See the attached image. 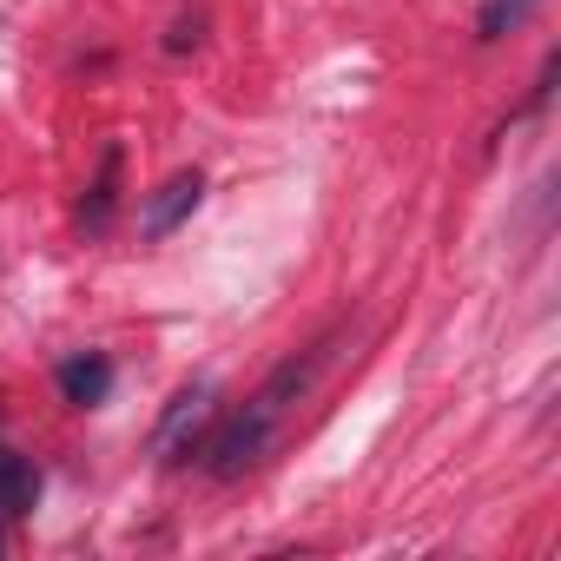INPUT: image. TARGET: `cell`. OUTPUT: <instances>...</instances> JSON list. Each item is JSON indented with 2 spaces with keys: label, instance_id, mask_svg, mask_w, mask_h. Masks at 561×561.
<instances>
[{
  "label": "cell",
  "instance_id": "cell-5",
  "mask_svg": "<svg viewBox=\"0 0 561 561\" xmlns=\"http://www.w3.org/2000/svg\"><path fill=\"white\" fill-rule=\"evenodd\" d=\"M60 397H67L73 410H100V403L113 397V364H106L100 351L67 357V364H60Z\"/></svg>",
  "mask_w": 561,
  "mask_h": 561
},
{
  "label": "cell",
  "instance_id": "cell-2",
  "mask_svg": "<svg viewBox=\"0 0 561 561\" xmlns=\"http://www.w3.org/2000/svg\"><path fill=\"white\" fill-rule=\"evenodd\" d=\"M218 423V390L211 383H192V390H179L172 403H165V416H159V430H152V456L172 469V462H185L198 443H205V430Z\"/></svg>",
  "mask_w": 561,
  "mask_h": 561
},
{
  "label": "cell",
  "instance_id": "cell-1",
  "mask_svg": "<svg viewBox=\"0 0 561 561\" xmlns=\"http://www.w3.org/2000/svg\"><path fill=\"white\" fill-rule=\"evenodd\" d=\"M331 364V337L324 344H311L305 357H285L271 377H264V390L257 397H244V410H231L225 423H211L205 430V443H198V456H205V469L218 476V482H238V476H251L257 462H264V449L277 443V423H285V410L291 403H305V390L318 383V370Z\"/></svg>",
  "mask_w": 561,
  "mask_h": 561
},
{
  "label": "cell",
  "instance_id": "cell-8",
  "mask_svg": "<svg viewBox=\"0 0 561 561\" xmlns=\"http://www.w3.org/2000/svg\"><path fill=\"white\" fill-rule=\"evenodd\" d=\"M185 47H198V21H179L172 41H165V54H185Z\"/></svg>",
  "mask_w": 561,
  "mask_h": 561
},
{
  "label": "cell",
  "instance_id": "cell-7",
  "mask_svg": "<svg viewBox=\"0 0 561 561\" xmlns=\"http://www.w3.org/2000/svg\"><path fill=\"white\" fill-rule=\"evenodd\" d=\"M528 8H535V0H489V8H482V41H502L508 27H522Z\"/></svg>",
  "mask_w": 561,
  "mask_h": 561
},
{
  "label": "cell",
  "instance_id": "cell-4",
  "mask_svg": "<svg viewBox=\"0 0 561 561\" xmlns=\"http://www.w3.org/2000/svg\"><path fill=\"white\" fill-rule=\"evenodd\" d=\"M119 165H126V152H119V146H106V152H100V172H93V185H87V205H80V231H87V238H106V231H113Z\"/></svg>",
  "mask_w": 561,
  "mask_h": 561
},
{
  "label": "cell",
  "instance_id": "cell-6",
  "mask_svg": "<svg viewBox=\"0 0 561 561\" xmlns=\"http://www.w3.org/2000/svg\"><path fill=\"white\" fill-rule=\"evenodd\" d=\"M34 502H41V469H34L27 456H14L8 443H0V522L34 515Z\"/></svg>",
  "mask_w": 561,
  "mask_h": 561
},
{
  "label": "cell",
  "instance_id": "cell-3",
  "mask_svg": "<svg viewBox=\"0 0 561 561\" xmlns=\"http://www.w3.org/2000/svg\"><path fill=\"white\" fill-rule=\"evenodd\" d=\"M198 198H205V172L192 165V172H172L159 192H146V205H139V238H172L192 211H198Z\"/></svg>",
  "mask_w": 561,
  "mask_h": 561
}]
</instances>
